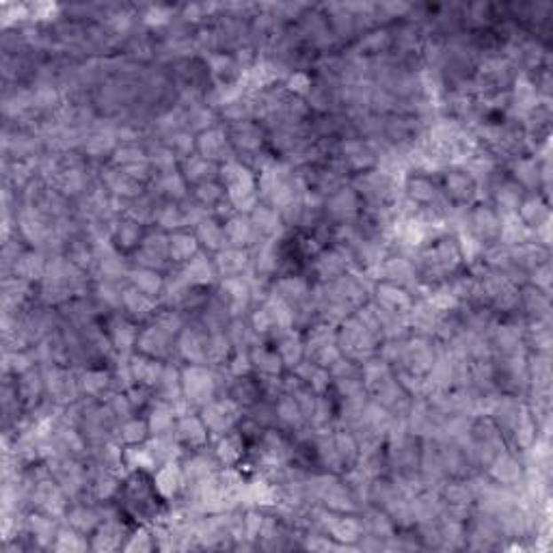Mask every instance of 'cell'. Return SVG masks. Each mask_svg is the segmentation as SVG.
<instances>
[{
	"label": "cell",
	"mask_w": 553,
	"mask_h": 553,
	"mask_svg": "<svg viewBox=\"0 0 553 553\" xmlns=\"http://www.w3.org/2000/svg\"><path fill=\"white\" fill-rule=\"evenodd\" d=\"M91 549V538L81 534L78 530L69 527L67 523H63L61 530H59L57 541H54L52 551H87Z\"/></svg>",
	"instance_id": "cell-42"
},
{
	"label": "cell",
	"mask_w": 553,
	"mask_h": 553,
	"mask_svg": "<svg viewBox=\"0 0 553 553\" xmlns=\"http://www.w3.org/2000/svg\"><path fill=\"white\" fill-rule=\"evenodd\" d=\"M154 225L167 233L178 232V229H186V225H184L182 210H179V203L161 201V206H158L156 210V218H154Z\"/></svg>",
	"instance_id": "cell-43"
},
{
	"label": "cell",
	"mask_w": 553,
	"mask_h": 553,
	"mask_svg": "<svg viewBox=\"0 0 553 553\" xmlns=\"http://www.w3.org/2000/svg\"><path fill=\"white\" fill-rule=\"evenodd\" d=\"M158 310H161L158 298L147 296V294L137 290L132 283L126 281V286H123V313L128 318H132L134 322H149Z\"/></svg>",
	"instance_id": "cell-22"
},
{
	"label": "cell",
	"mask_w": 553,
	"mask_h": 553,
	"mask_svg": "<svg viewBox=\"0 0 553 553\" xmlns=\"http://www.w3.org/2000/svg\"><path fill=\"white\" fill-rule=\"evenodd\" d=\"M212 452L223 467H238L244 461V454H247V441H244L241 432L232 431L214 439Z\"/></svg>",
	"instance_id": "cell-28"
},
{
	"label": "cell",
	"mask_w": 553,
	"mask_h": 553,
	"mask_svg": "<svg viewBox=\"0 0 553 553\" xmlns=\"http://www.w3.org/2000/svg\"><path fill=\"white\" fill-rule=\"evenodd\" d=\"M191 195L195 197L203 208H208L212 214L214 208L227 199V191L221 184V179H210V182H203V184H197V186H193Z\"/></svg>",
	"instance_id": "cell-41"
},
{
	"label": "cell",
	"mask_w": 553,
	"mask_h": 553,
	"mask_svg": "<svg viewBox=\"0 0 553 553\" xmlns=\"http://www.w3.org/2000/svg\"><path fill=\"white\" fill-rule=\"evenodd\" d=\"M225 333H227L229 342H232L233 351H251L253 346H257V344L264 340L262 336H257L256 328L251 327L249 316L232 318L225 328Z\"/></svg>",
	"instance_id": "cell-37"
},
{
	"label": "cell",
	"mask_w": 553,
	"mask_h": 553,
	"mask_svg": "<svg viewBox=\"0 0 553 553\" xmlns=\"http://www.w3.org/2000/svg\"><path fill=\"white\" fill-rule=\"evenodd\" d=\"M232 355H233V346H232V342H229L225 331L210 333V336H208V346H206L208 366L225 367Z\"/></svg>",
	"instance_id": "cell-40"
},
{
	"label": "cell",
	"mask_w": 553,
	"mask_h": 553,
	"mask_svg": "<svg viewBox=\"0 0 553 553\" xmlns=\"http://www.w3.org/2000/svg\"><path fill=\"white\" fill-rule=\"evenodd\" d=\"M225 396L232 398L236 405H241L244 411H249L251 407H256L257 402L264 400L260 383H257L256 376H241V378H232L229 383Z\"/></svg>",
	"instance_id": "cell-34"
},
{
	"label": "cell",
	"mask_w": 553,
	"mask_h": 553,
	"mask_svg": "<svg viewBox=\"0 0 553 553\" xmlns=\"http://www.w3.org/2000/svg\"><path fill=\"white\" fill-rule=\"evenodd\" d=\"M152 432H149V423L147 417H138L132 415L128 420H123L115 431V441L123 447H130V446H141L146 443Z\"/></svg>",
	"instance_id": "cell-36"
},
{
	"label": "cell",
	"mask_w": 553,
	"mask_h": 553,
	"mask_svg": "<svg viewBox=\"0 0 553 553\" xmlns=\"http://www.w3.org/2000/svg\"><path fill=\"white\" fill-rule=\"evenodd\" d=\"M212 292L214 296L227 307L229 316L232 318L249 316V312L253 310V292L247 277L218 279V283L214 286Z\"/></svg>",
	"instance_id": "cell-6"
},
{
	"label": "cell",
	"mask_w": 553,
	"mask_h": 553,
	"mask_svg": "<svg viewBox=\"0 0 553 553\" xmlns=\"http://www.w3.org/2000/svg\"><path fill=\"white\" fill-rule=\"evenodd\" d=\"M16 390L18 398L22 402L24 411H33L35 407L39 405L42 400H46V381H43V372L42 366L33 367V370L24 372L22 376H16Z\"/></svg>",
	"instance_id": "cell-21"
},
{
	"label": "cell",
	"mask_w": 553,
	"mask_h": 553,
	"mask_svg": "<svg viewBox=\"0 0 553 553\" xmlns=\"http://www.w3.org/2000/svg\"><path fill=\"white\" fill-rule=\"evenodd\" d=\"M337 346H340L342 355L352 359V361L363 363L367 359L378 355V346L381 340L376 336H372L361 322L357 320V316H348L342 325H337Z\"/></svg>",
	"instance_id": "cell-2"
},
{
	"label": "cell",
	"mask_w": 553,
	"mask_h": 553,
	"mask_svg": "<svg viewBox=\"0 0 553 553\" xmlns=\"http://www.w3.org/2000/svg\"><path fill=\"white\" fill-rule=\"evenodd\" d=\"M176 439L182 443L186 452H199L208 447L210 443V432L203 423L199 413H188V415L178 417L176 422Z\"/></svg>",
	"instance_id": "cell-13"
},
{
	"label": "cell",
	"mask_w": 553,
	"mask_h": 553,
	"mask_svg": "<svg viewBox=\"0 0 553 553\" xmlns=\"http://www.w3.org/2000/svg\"><path fill=\"white\" fill-rule=\"evenodd\" d=\"M164 363L167 361L141 355V352H137V355H130V370H132L134 383H137V385H141V387H147V390L156 391V387L161 385Z\"/></svg>",
	"instance_id": "cell-27"
},
{
	"label": "cell",
	"mask_w": 553,
	"mask_h": 553,
	"mask_svg": "<svg viewBox=\"0 0 553 553\" xmlns=\"http://www.w3.org/2000/svg\"><path fill=\"white\" fill-rule=\"evenodd\" d=\"M46 268H48L46 253L39 251V249L27 247L22 251V256L18 257L12 275L24 279V281H28V283H33V286H37V283L43 279V275H46Z\"/></svg>",
	"instance_id": "cell-26"
},
{
	"label": "cell",
	"mask_w": 553,
	"mask_h": 553,
	"mask_svg": "<svg viewBox=\"0 0 553 553\" xmlns=\"http://www.w3.org/2000/svg\"><path fill=\"white\" fill-rule=\"evenodd\" d=\"M249 217H251L253 225H256L262 241L279 238L283 233V229H286V225H283L281 212H279L275 206H271V203L260 201L256 208H253Z\"/></svg>",
	"instance_id": "cell-29"
},
{
	"label": "cell",
	"mask_w": 553,
	"mask_h": 553,
	"mask_svg": "<svg viewBox=\"0 0 553 553\" xmlns=\"http://www.w3.org/2000/svg\"><path fill=\"white\" fill-rule=\"evenodd\" d=\"M206 346H208V333L199 325H195V322H186V327L182 328V333H179L176 340L178 357L186 363L208 366Z\"/></svg>",
	"instance_id": "cell-11"
},
{
	"label": "cell",
	"mask_w": 553,
	"mask_h": 553,
	"mask_svg": "<svg viewBox=\"0 0 553 553\" xmlns=\"http://www.w3.org/2000/svg\"><path fill=\"white\" fill-rule=\"evenodd\" d=\"M61 525V519H54L46 512L31 510L24 521V534L33 542V549H52Z\"/></svg>",
	"instance_id": "cell-9"
},
{
	"label": "cell",
	"mask_w": 553,
	"mask_h": 553,
	"mask_svg": "<svg viewBox=\"0 0 553 553\" xmlns=\"http://www.w3.org/2000/svg\"><path fill=\"white\" fill-rule=\"evenodd\" d=\"M128 283H132L137 290L152 298H161L162 288H164V275L161 271H154V268L146 266H132L128 273Z\"/></svg>",
	"instance_id": "cell-38"
},
{
	"label": "cell",
	"mask_w": 553,
	"mask_h": 553,
	"mask_svg": "<svg viewBox=\"0 0 553 553\" xmlns=\"http://www.w3.org/2000/svg\"><path fill=\"white\" fill-rule=\"evenodd\" d=\"M218 396H221V390H218V378L214 367L197 366V363L182 366V398L195 411H201Z\"/></svg>",
	"instance_id": "cell-1"
},
{
	"label": "cell",
	"mask_w": 553,
	"mask_h": 553,
	"mask_svg": "<svg viewBox=\"0 0 553 553\" xmlns=\"http://www.w3.org/2000/svg\"><path fill=\"white\" fill-rule=\"evenodd\" d=\"M128 527L126 521L119 517H111V519H104L99 523V527L91 534V549L93 551H115L123 549L128 541Z\"/></svg>",
	"instance_id": "cell-17"
},
{
	"label": "cell",
	"mask_w": 553,
	"mask_h": 553,
	"mask_svg": "<svg viewBox=\"0 0 553 553\" xmlns=\"http://www.w3.org/2000/svg\"><path fill=\"white\" fill-rule=\"evenodd\" d=\"M517 214H519L521 221L534 232V229L541 227L542 223L549 221V203L538 195L523 197L519 208H517Z\"/></svg>",
	"instance_id": "cell-39"
},
{
	"label": "cell",
	"mask_w": 553,
	"mask_h": 553,
	"mask_svg": "<svg viewBox=\"0 0 553 553\" xmlns=\"http://www.w3.org/2000/svg\"><path fill=\"white\" fill-rule=\"evenodd\" d=\"M225 367L233 378L251 376L253 372H256L253 370V361H251V355H249V351H233V355L229 357Z\"/></svg>",
	"instance_id": "cell-44"
},
{
	"label": "cell",
	"mask_w": 553,
	"mask_h": 553,
	"mask_svg": "<svg viewBox=\"0 0 553 553\" xmlns=\"http://www.w3.org/2000/svg\"><path fill=\"white\" fill-rule=\"evenodd\" d=\"M137 351L141 352V355L161 359V361H169L173 355H178L176 337L167 336L161 328L154 327L152 322H147V325L138 331Z\"/></svg>",
	"instance_id": "cell-12"
},
{
	"label": "cell",
	"mask_w": 553,
	"mask_h": 553,
	"mask_svg": "<svg viewBox=\"0 0 553 553\" xmlns=\"http://www.w3.org/2000/svg\"><path fill=\"white\" fill-rule=\"evenodd\" d=\"M361 212H363V199L357 195V191L351 184L325 199V218L331 225L357 223Z\"/></svg>",
	"instance_id": "cell-7"
},
{
	"label": "cell",
	"mask_w": 553,
	"mask_h": 553,
	"mask_svg": "<svg viewBox=\"0 0 553 553\" xmlns=\"http://www.w3.org/2000/svg\"><path fill=\"white\" fill-rule=\"evenodd\" d=\"M179 268H182L188 281L197 288H212L214 283H218V273L217 266H214L212 256L208 251H203V249H199L195 256Z\"/></svg>",
	"instance_id": "cell-24"
},
{
	"label": "cell",
	"mask_w": 553,
	"mask_h": 553,
	"mask_svg": "<svg viewBox=\"0 0 553 553\" xmlns=\"http://www.w3.org/2000/svg\"><path fill=\"white\" fill-rule=\"evenodd\" d=\"M486 476L495 480L497 485H504L510 488L521 486L523 478H525V465L519 461V454L515 450H502L500 454L493 458L486 467Z\"/></svg>",
	"instance_id": "cell-10"
},
{
	"label": "cell",
	"mask_w": 553,
	"mask_h": 553,
	"mask_svg": "<svg viewBox=\"0 0 553 553\" xmlns=\"http://www.w3.org/2000/svg\"><path fill=\"white\" fill-rule=\"evenodd\" d=\"M143 236H146V229H143L141 223L122 217L115 223L111 241L122 253H134L138 249V244H141Z\"/></svg>",
	"instance_id": "cell-32"
},
{
	"label": "cell",
	"mask_w": 553,
	"mask_h": 553,
	"mask_svg": "<svg viewBox=\"0 0 553 553\" xmlns=\"http://www.w3.org/2000/svg\"><path fill=\"white\" fill-rule=\"evenodd\" d=\"M327 534L336 542H340L342 547H357V542L361 541L363 534H366L361 515H359V512H351V515H340V512H337V515L333 517L331 525H328Z\"/></svg>",
	"instance_id": "cell-23"
},
{
	"label": "cell",
	"mask_w": 553,
	"mask_h": 553,
	"mask_svg": "<svg viewBox=\"0 0 553 553\" xmlns=\"http://www.w3.org/2000/svg\"><path fill=\"white\" fill-rule=\"evenodd\" d=\"M402 193H405V197L408 199V201H413L420 208L432 206V203L441 197L439 184L432 179V176H426V173H417V171L407 173L405 182H402Z\"/></svg>",
	"instance_id": "cell-15"
},
{
	"label": "cell",
	"mask_w": 553,
	"mask_h": 553,
	"mask_svg": "<svg viewBox=\"0 0 553 553\" xmlns=\"http://www.w3.org/2000/svg\"><path fill=\"white\" fill-rule=\"evenodd\" d=\"M193 233L197 236L199 247H201L203 251L212 253V256L217 251H221V249L227 247L225 227H223V221H218V218H214V217L203 218V221L199 223L195 229H193Z\"/></svg>",
	"instance_id": "cell-33"
},
{
	"label": "cell",
	"mask_w": 553,
	"mask_h": 553,
	"mask_svg": "<svg viewBox=\"0 0 553 553\" xmlns=\"http://www.w3.org/2000/svg\"><path fill=\"white\" fill-rule=\"evenodd\" d=\"M179 171H182V176L186 178L188 186H197V184L210 182V179H218L221 164L208 161V158H203L201 154H193L191 158L182 161V164H179Z\"/></svg>",
	"instance_id": "cell-31"
},
{
	"label": "cell",
	"mask_w": 553,
	"mask_h": 553,
	"mask_svg": "<svg viewBox=\"0 0 553 553\" xmlns=\"http://www.w3.org/2000/svg\"><path fill=\"white\" fill-rule=\"evenodd\" d=\"M199 241L188 229H178L169 233V257L173 266H184L199 251Z\"/></svg>",
	"instance_id": "cell-35"
},
{
	"label": "cell",
	"mask_w": 553,
	"mask_h": 553,
	"mask_svg": "<svg viewBox=\"0 0 553 553\" xmlns=\"http://www.w3.org/2000/svg\"><path fill=\"white\" fill-rule=\"evenodd\" d=\"M441 195L454 208H471L480 201V186L462 167H447L441 173Z\"/></svg>",
	"instance_id": "cell-4"
},
{
	"label": "cell",
	"mask_w": 553,
	"mask_h": 553,
	"mask_svg": "<svg viewBox=\"0 0 553 553\" xmlns=\"http://www.w3.org/2000/svg\"><path fill=\"white\" fill-rule=\"evenodd\" d=\"M78 381H81L83 398H91V400H104L108 393L115 391L111 367H78Z\"/></svg>",
	"instance_id": "cell-18"
},
{
	"label": "cell",
	"mask_w": 553,
	"mask_h": 553,
	"mask_svg": "<svg viewBox=\"0 0 553 553\" xmlns=\"http://www.w3.org/2000/svg\"><path fill=\"white\" fill-rule=\"evenodd\" d=\"M372 301H375L378 307H385V310L390 312L408 313L411 312L413 303H415V294L407 290V288L396 286V283L376 281L375 290H372Z\"/></svg>",
	"instance_id": "cell-19"
},
{
	"label": "cell",
	"mask_w": 553,
	"mask_h": 553,
	"mask_svg": "<svg viewBox=\"0 0 553 553\" xmlns=\"http://www.w3.org/2000/svg\"><path fill=\"white\" fill-rule=\"evenodd\" d=\"M253 361V370L256 375H266V376H281L286 372V366H283L281 357H279L277 348L273 346L268 340H262L257 346H253L249 351Z\"/></svg>",
	"instance_id": "cell-30"
},
{
	"label": "cell",
	"mask_w": 553,
	"mask_h": 553,
	"mask_svg": "<svg viewBox=\"0 0 553 553\" xmlns=\"http://www.w3.org/2000/svg\"><path fill=\"white\" fill-rule=\"evenodd\" d=\"M199 415H201L203 423H206L210 437L217 439V437H223L227 435V432L236 431L238 423H241V420L244 417V408L241 405H236L229 396H218L214 398L210 405L203 407L201 411H199Z\"/></svg>",
	"instance_id": "cell-3"
},
{
	"label": "cell",
	"mask_w": 553,
	"mask_h": 553,
	"mask_svg": "<svg viewBox=\"0 0 553 553\" xmlns=\"http://www.w3.org/2000/svg\"><path fill=\"white\" fill-rule=\"evenodd\" d=\"M102 521H104L102 508H99L98 502L89 500L72 502L67 508L66 519H63V523H67L69 527H74V530H78L81 534L89 538H91V534L98 530Z\"/></svg>",
	"instance_id": "cell-16"
},
{
	"label": "cell",
	"mask_w": 553,
	"mask_h": 553,
	"mask_svg": "<svg viewBox=\"0 0 553 553\" xmlns=\"http://www.w3.org/2000/svg\"><path fill=\"white\" fill-rule=\"evenodd\" d=\"M134 266H146L154 268V271L167 273L171 271L173 264L169 257V233L162 229H152L143 236L141 244H138L137 251L132 253Z\"/></svg>",
	"instance_id": "cell-5"
},
{
	"label": "cell",
	"mask_w": 553,
	"mask_h": 553,
	"mask_svg": "<svg viewBox=\"0 0 553 553\" xmlns=\"http://www.w3.org/2000/svg\"><path fill=\"white\" fill-rule=\"evenodd\" d=\"M214 266H217L218 279L229 277H244L253 268L251 249L241 247H225L212 256Z\"/></svg>",
	"instance_id": "cell-14"
},
{
	"label": "cell",
	"mask_w": 553,
	"mask_h": 553,
	"mask_svg": "<svg viewBox=\"0 0 553 553\" xmlns=\"http://www.w3.org/2000/svg\"><path fill=\"white\" fill-rule=\"evenodd\" d=\"M154 486H156L158 495H161L167 504L176 502L184 491V473L179 461L167 462V465L158 467V470L154 471Z\"/></svg>",
	"instance_id": "cell-25"
},
{
	"label": "cell",
	"mask_w": 553,
	"mask_h": 553,
	"mask_svg": "<svg viewBox=\"0 0 553 553\" xmlns=\"http://www.w3.org/2000/svg\"><path fill=\"white\" fill-rule=\"evenodd\" d=\"M197 154H201L203 158H208V161H212L217 164L238 161L236 149H233L232 143H229L227 130L223 123L210 128V130L197 134Z\"/></svg>",
	"instance_id": "cell-8"
},
{
	"label": "cell",
	"mask_w": 553,
	"mask_h": 553,
	"mask_svg": "<svg viewBox=\"0 0 553 553\" xmlns=\"http://www.w3.org/2000/svg\"><path fill=\"white\" fill-rule=\"evenodd\" d=\"M223 227H225L227 247L253 249L257 242H262L260 233H257V229L256 225H253L249 214H242V212L232 214L227 221H223Z\"/></svg>",
	"instance_id": "cell-20"
}]
</instances>
